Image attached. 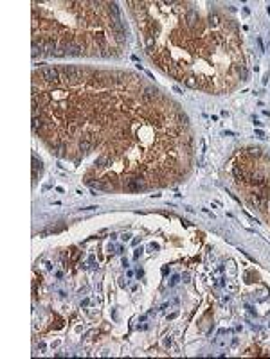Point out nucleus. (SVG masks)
I'll return each mask as SVG.
<instances>
[{"instance_id":"1","label":"nucleus","mask_w":270,"mask_h":359,"mask_svg":"<svg viewBox=\"0 0 270 359\" xmlns=\"http://www.w3.org/2000/svg\"><path fill=\"white\" fill-rule=\"evenodd\" d=\"M124 188L126 190H132V192H137V190H142L146 188V181H144V176L141 173H137L135 176H130V178L124 180Z\"/></svg>"},{"instance_id":"2","label":"nucleus","mask_w":270,"mask_h":359,"mask_svg":"<svg viewBox=\"0 0 270 359\" xmlns=\"http://www.w3.org/2000/svg\"><path fill=\"white\" fill-rule=\"evenodd\" d=\"M40 76H41L43 81H47V83H54V85L59 83V72H58L56 68H52V67H41V68H40Z\"/></svg>"},{"instance_id":"3","label":"nucleus","mask_w":270,"mask_h":359,"mask_svg":"<svg viewBox=\"0 0 270 359\" xmlns=\"http://www.w3.org/2000/svg\"><path fill=\"white\" fill-rule=\"evenodd\" d=\"M61 72L67 76V79H77V77L83 76V70L77 68V67H72V65H65V67H61Z\"/></svg>"},{"instance_id":"4","label":"nucleus","mask_w":270,"mask_h":359,"mask_svg":"<svg viewBox=\"0 0 270 359\" xmlns=\"http://www.w3.org/2000/svg\"><path fill=\"white\" fill-rule=\"evenodd\" d=\"M61 49L65 50V54H70V56H79L81 50H83V47L77 45V43H74V41H67V43H63Z\"/></svg>"},{"instance_id":"5","label":"nucleus","mask_w":270,"mask_h":359,"mask_svg":"<svg viewBox=\"0 0 270 359\" xmlns=\"http://www.w3.org/2000/svg\"><path fill=\"white\" fill-rule=\"evenodd\" d=\"M166 70H168V74L171 77H175L178 81H184V72L178 68V65H169V67H166Z\"/></svg>"},{"instance_id":"6","label":"nucleus","mask_w":270,"mask_h":359,"mask_svg":"<svg viewBox=\"0 0 270 359\" xmlns=\"http://www.w3.org/2000/svg\"><path fill=\"white\" fill-rule=\"evenodd\" d=\"M186 22H187V25H189L191 29L196 25V22H198V16H196V11H195V9H189V11L186 13Z\"/></svg>"},{"instance_id":"7","label":"nucleus","mask_w":270,"mask_h":359,"mask_svg":"<svg viewBox=\"0 0 270 359\" xmlns=\"http://www.w3.org/2000/svg\"><path fill=\"white\" fill-rule=\"evenodd\" d=\"M184 83H186V86H189V88H200V86H202L200 81H198L195 76H186V77H184Z\"/></svg>"},{"instance_id":"8","label":"nucleus","mask_w":270,"mask_h":359,"mask_svg":"<svg viewBox=\"0 0 270 359\" xmlns=\"http://www.w3.org/2000/svg\"><path fill=\"white\" fill-rule=\"evenodd\" d=\"M92 147H94V144H92L88 138H83V140L79 142V151H83V153H88Z\"/></svg>"},{"instance_id":"9","label":"nucleus","mask_w":270,"mask_h":359,"mask_svg":"<svg viewBox=\"0 0 270 359\" xmlns=\"http://www.w3.org/2000/svg\"><path fill=\"white\" fill-rule=\"evenodd\" d=\"M232 174H234V178L238 180V181H243V180H245V173H243V171H241L238 165L232 169Z\"/></svg>"},{"instance_id":"10","label":"nucleus","mask_w":270,"mask_h":359,"mask_svg":"<svg viewBox=\"0 0 270 359\" xmlns=\"http://www.w3.org/2000/svg\"><path fill=\"white\" fill-rule=\"evenodd\" d=\"M96 165H97V167H106V165H110V158H108V156H99V158L96 160Z\"/></svg>"},{"instance_id":"11","label":"nucleus","mask_w":270,"mask_h":359,"mask_svg":"<svg viewBox=\"0 0 270 359\" xmlns=\"http://www.w3.org/2000/svg\"><path fill=\"white\" fill-rule=\"evenodd\" d=\"M209 20H211V23H213L214 27H218V25L222 23V18H220V14H218V13H211Z\"/></svg>"},{"instance_id":"12","label":"nucleus","mask_w":270,"mask_h":359,"mask_svg":"<svg viewBox=\"0 0 270 359\" xmlns=\"http://www.w3.org/2000/svg\"><path fill=\"white\" fill-rule=\"evenodd\" d=\"M63 151H65V146H63V144L52 147V155H56V156H63Z\"/></svg>"},{"instance_id":"13","label":"nucleus","mask_w":270,"mask_h":359,"mask_svg":"<svg viewBox=\"0 0 270 359\" xmlns=\"http://www.w3.org/2000/svg\"><path fill=\"white\" fill-rule=\"evenodd\" d=\"M250 203L256 205V206H261V205H263V201H261V194H256V196L252 194V196H250Z\"/></svg>"},{"instance_id":"14","label":"nucleus","mask_w":270,"mask_h":359,"mask_svg":"<svg viewBox=\"0 0 270 359\" xmlns=\"http://www.w3.org/2000/svg\"><path fill=\"white\" fill-rule=\"evenodd\" d=\"M76 128H77V124H76V122H70L68 128H67V129H68V135H72V133L76 131Z\"/></svg>"},{"instance_id":"15","label":"nucleus","mask_w":270,"mask_h":359,"mask_svg":"<svg viewBox=\"0 0 270 359\" xmlns=\"http://www.w3.org/2000/svg\"><path fill=\"white\" fill-rule=\"evenodd\" d=\"M256 137H258V138H265V133H263L261 129H256Z\"/></svg>"},{"instance_id":"16","label":"nucleus","mask_w":270,"mask_h":359,"mask_svg":"<svg viewBox=\"0 0 270 359\" xmlns=\"http://www.w3.org/2000/svg\"><path fill=\"white\" fill-rule=\"evenodd\" d=\"M38 350H40V352H43V350H45V343H43V341H40V343H38Z\"/></svg>"},{"instance_id":"17","label":"nucleus","mask_w":270,"mask_h":359,"mask_svg":"<svg viewBox=\"0 0 270 359\" xmlns=\"http://www.w3.org/2000/svg\"><path fill=\"white\" fill-rule=\"evenodd\" d=\"M177 282H178V277H173V278H171V282H169V286H175Z\"/></svg>"},{"instance_id":"18","label":"nucleus","mask_w":270,"mask_h":359,"mask_svg":"<svg viewBox=\"0 0 270 359\" xmlns=\"http://www.w3.org/2000/svg\"><path fill=\"white\" fill-rule=\"evenodd\" d=\"M182 278H184V282H189V275H187V273H184Z\"/></svg>"},{"instance_id":"19","label":"nucleus","mask_w":270,"mask_h":359,"mask_svg":"<svg viewBox=\"0 0 270 359\" xmlns=\"http://www.w3.org/2000/svg\"><path fill=\"white\" fill-rule=\"evenodd\" d=\"M254 126H256V128H259V126H261V122H259V120H256V117H254Z\"/></svg>"},{"instance_id":"20","label":"nucleus","mask_w":270,"mask_h":359,"mask_svg":"<svg viewBox=\"0 0 270 359\" xmlns=\"http://www.w3.org/2000/svg\"><path fill=\"white\" fill-rule=\"evenodd\" d=\"M130 237H132V235H130V233H124V235H123V241H128V239H130Z\"/></svg>"}]
</instances>
